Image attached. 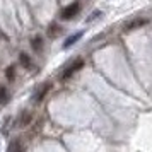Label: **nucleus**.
<instances>
[{
	"label": "nucleus",
	"mask_w": 152,
	"mask_h": 152,
	"mask_svg": "<svg viewBox=\"0 0 152 152\" xmlns=\"http://www.w3.org/2000/svg\"><path fill=\"white\" fill-rule=\"evenodd\" d=\"M79 9H80V5L77 4V2H74V4H70V5H67V7L62 10V19H72V17H75L77 14H79Z\"/></svg>",
	"instance_id": "f257e3e1"
},
{
	"label": "nucleus",
	"mask_w": 152,
	"mask_h": 152,
	"mask_svg": "<svg viewBox=\"0 0 152 152\" xmlns=\"http://www.w3.org/2000/svg\"><path fill=\"white\" fill-rule=\"evenodd\" d=\"M50 34H51V36H55V34H56V26H51V31H50Z\"/></svg>",
	"instance_id": "f8f14e48"
},
{
	"label": "nucleus",
	"mask_w": 152,
	"mask_h": 152,
	"mask_svg": "<svg viewBox=\"0 0 152 152\" xmlns=\"http://www.w3.org/2000/svg\"><path fill=\"white\" fill-rule=\"evenodd\" d=\"M7 77L10 79V80L14 79V67H9V69H7Z\"/></svg>",
	"instance_id": "1a4fd4ad"
},
{
	"label": "nucleus",
	"mask_w": 152,
	"mask_h": 152,
	"mask_svg": "<svg viewBox=\"0 0 152 152\" xmlns=\"http://www.w3.org/2000/svg\"><path fill=\"white\" fill-rule=\"evenodd\" d=\"M147 24V19H133V21H130L128 24H125V31H133V29H138L142 28V26H145Z\"/></svg>",
	"instance_id": "7ed1b4c3"
},
{
	"label": "nucleus",
	"mask_w": 152,
	"mask_h": 152,
	"mask_svg": "<svg viewBox=\"0 0 152 152\" xmlns=\"http://www.w3.org/2000/svg\"><path fill=\"white\" fill-rule=\"evenodd\" d=\"M5 94H7V91L4 89V87H0V101H2L4 97H5Z\"/></svg>",
	"instance_id": "9b49d317"
},
{
	"label": "nucleus",
	"mask_w": 152,
	"mask_h": 152,
	"mask_svg": "<svg viewBox=\"0 0 152 152\" xmlns=\"http://www.w3.org/2000/svg\"><path fill=\"white\" fill-rule=\"evenodd\" d=\"M82 65H84V60L82 58H79V60H75V62L72 63V65H69L67 69H65V72L62 74V79H69L70 75H74L79 69H82Z\"/></svg>",
	"instance_id": "f03ea898"
},
{
	"label": "nucleus",
	"mask_w": 152,
	"mask_h": 152,
	"mask_svg": "<svg viewBox=\"0 0 152 152\" xmlns=\"http://www.w3.org/2000/svg\"><path fill=\"white\" fill-rule=\"evenodd\" d=\"M80 38H82V31H80V33H75V34H72L70 38H67V39H65V43H63V48H69V46H72V45H74L75 41H79Z\"/></svg>",
	"instance_id": "20e7f679"
},
{
	"label": "nucleus",
	"mask_w": 152,
	"mask_h": 152,
	"mask_svg": "<svg viewBox=\"0 0 152 152\" xmlns=\"http://www.w3.org/2000/svg\"><path fill=\"white\" fill-rule=\"evenodd\" d=\"M33 46H34V50H38V51L41 50V38H39V36H36V38H34V41H33Z\"/></svg>",
	"instance_id": "0eeeda50"
},
{
	"label": "nucleus",
	"mask_w": 152,
	"mask_h": 152,
	"mask_svg": "<svg viewBox=\"0 0 152 152\" xmlns=\"http://www.w3.org/2000/svg\"><path fill=\"white\" fill-rule=\"evenodd\" d=\"M14 149H22V147H21V144H17V142H14V144H12L10 147H9V151H14Z\"/></svg>",
	"instance_id": "9d476101"
},
{
	"label": "nucleus",
	"mask_w": 152,
	"mask_h": 152,
	"mask_svg": "<svg viewBox=\"0 0 152 152\" xmlns=\"http://www.w3.org/2000/svg\"><path fill=\"white\" fill-rule=\"evenodd\" d=\"M50 89V86H45V87H41V89L38 91V94H36V101H41L43 99V96L46 94V91Z\"/></svg>",
	"instance_id": "423d86ee"
},
{
	"label": "nucleus",
	"mask_w": 152,
	"mask_h": 152,
	"mask_svg": "<svg viewBox=\"0 0 152 152\" xmlns=\"http://www.w3.org/2000/svg\"><path fill=\"white\" fill-rule=\"evenodd\" d=\"M21 63L26 69H31V62H29V56L26 55V53H21Z\"/></svg>",
	"instance_id": "39448f33"
},
{
	"label": "nucleus",
	"mask_w": 152,
	"mask_h": 152,
	"mask_svg": "<svg viewBox=\"0 0 152 152\" xmlns=\"http://www.w3.org/2000/svg\"><path fill=\"white\" fill-rule=\"evenodd\" d=\"M101 15H103V14H101V10H96V12H92V15H91V17H89V19H87L86 22H92L94 19H97V17H101Z\"/></svg>",
	"instance_id": "6e6552de"
}]
</instances>
